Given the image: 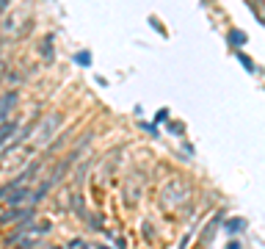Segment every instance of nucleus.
<instances>
[{"label": "nucleus", "instance_id": "nucleus-10", "mask_svg": "<svg viewBox=\"0 0 265 249\" xmlns=\"http://www.w3.org/2000/svg\"><path fill=\"white\" fill-rule=\"evenodd\" d=\"M232 42H235V44H241V42H246V34H241V30H232Z\"/></svg>", "mask_w": 265, "mask_h": 249}, {"label": "nucleus", "instance_id": "nucleus-9", "mask_svg": "<svg viewBox=\"0 0 265 249\" xmlns=\"http://www.w3.org/2000/svg\"><path fill=\"white\" fill-rule=\"evenodd\" d=\"M243 227H246V222H243V219H232V222H227V230H232V232L243 230Z\"/></svg>", "mask_w": 265, "mask_h": 249}, {"label": "nucleus", "instance_id": "nucleus-8", "mask_svg": "<svg viewBox=\"0 0 265 249\" xmlns=\"http://www.w3.org/2000/svg\"><path fill=\"white\" fill-rule=\"evenodd\" d=\"M41 53H44V58L53 61V36H47V42L41 44Z\"/></svg>", "mask_w": 265, "mask_h": 249}, {"label": "nucleus", "instance_id": "nucleus-1", "mask_svg": "<svg viewBox=\"0 0 265 249\" xmlns=\"http://www.w3.org/2000/svg\"><path fill=\"white\" fill-rule=\"evenodd\" d=\"M188 194L191 191L183 180H171V183L160 191V205H163L166 210H177V205H183V202L188 200Z\"/></svg>", "mask_w": 265, "mask_h": 249}, {"label": "nucleus", "instance_id": "nucleus-12", "mask_svg": "<svg viewBox=\"0 0 265 249\" xmlns=\"http://www.w3.org/2000/svg\"><path fill=\"white\" fill-rule=\"evenodd\" d=\"M8 3H11V0H0V14H3V12L8 8Z\"/></svg>", "mask_w": 265, "mask_h": 249}, {"label": "nucleus", "instance_id": "nucleus-7", "mask_svg": "<svg viewBox=\"0 0 265 249\" xmlns=\"http://www.w3.org/2000/svg\"><path fill=\"white\" fill-rule=\"evenodd\" d=\"M14 133H17V124H14V122H3V124H0V147H3Z\"/></svg>", "mask_w": 265, "mask_h": 249}, {"label": "nucleus", "instance_id": "nucleus-3", "mask_svg": "<svg viewBox=\"0 0 265 249\" xmlns=\"http://www.w3.org/2000/svg\"><path fill=\"white\" fill-rule=\"evenodd\" d=\"M33 219V210H8V214L0 216V227H8V224H28Z\"/></svg>", "mask_w": 265, "mask_h": 249}, {"label": "nucleus", "instance_id": "nucleus-4", "mask_svg": "<svg viewBox=\"0 0 265 249\" xmlns=\"http://www.w3.org/2000/svg\"><path fill=\"white\" fill-rule=\"evenodd\" d=\"M19 102V94L17 92H6V94L0 97V124L8 122V114L14 111V106Z\"/></svg>", "mask_w": 265, "mask_h": 249}, {"label": "nucleus", "instance_id": "nucleus-11", "mask_svg": "<svg viewBox=\"0 0 265 249\" xmlns=\"http://www.w3.org/2000/svg\"><path fill=\"white\" fill-rule=\"evenodd\" d=\"M66 246H72V249H83V246H88V244H86V241H69Z\"/></svg>", "mask_w": 265, "mask_h": 249}, {"label": "nucleus", "instance_id": "nucleus-6", "mask_svg": "<svg viewBox=\"0 0 265 249\" xmlns=\"http://www.w3.org/2000/svg\"><path fill=\"white\" fill-rule=\"evenodd\" d=\"M6 200L11 202L14 208H19V205H28V202H33V194H30V191H25V188H19L14 196H6Z\"/></svg>", "mask_w": 265, "mask_h": 249}, {"label": "nucleus", "instance_id": "nucleus-2", "mask_svg": "<svg viewBox=\"0 0 265 249\" xmlns=\"http://www.w3.org/2000/svg\"><path fill=\"white\" fill-rule=\"evenodd\" d=\"M58 124H61V114H50V116L44 119L39 128H36V144H44V142H47V138L55 133V128H58Z\"/></svg>", "mask_w": 265, "mask_h": 249}, {"label": "nucleus", "instance_id": "nucleus-5", "mask_svg": "<svg viewBox=\"0 0 265 249\" xmlns=\"http://www.w3.org/2000/svg\"><path fill=\"white\" fill-rule=\"evenodd\" d=\"M218 227H221V214H216V219L205 227V232H202V244H213V236H216Z\"/></svg>", "mask_w": 265, "mask_h": 249}]
</instances>
